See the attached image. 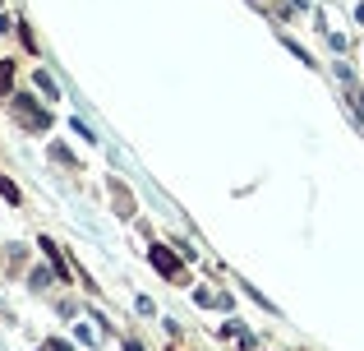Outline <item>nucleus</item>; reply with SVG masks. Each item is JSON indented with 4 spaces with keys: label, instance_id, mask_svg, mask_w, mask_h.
<instances>
[{
    "label": "nucleus",
    "instance_id": "423d86ee",
    "mask_svg": "<svg viewBox=\"0 0 364 351\" xmlns=\"http://www.w3.org/2000/svg\"><path fill=\"white\" fill-rule=\"evenodd\" d=\"M37 88H42V92H46V97H56V83H51V79H46V74H42V70H37Z\"/></svg>",
    "mask_w": 364,
    "mask_h": 351
},
{
    "label": "nucleus",
    "instance_id": "20e7f679",
    "mask_svg": "<svg viewBox=\"0 0 364 351\" xmlns=\"http://www.w3.org/2000/svg\"><path fill=\"white\" fill-rule=\"evenodd\" d=\"M42 250H46V259L56 263V273L65 277V259H61V250H56V245H51V241H42Z\"/></svg>",
    "mask_w": 364,
    "mask_h": 351
},
{
    "label": "nucleus",
    "instance_id": "0eeeda50",
    "mask_svg": "<svg viewBox=\"0 0 364 351\" xmlns=\"http://www.w3.org/2000/svg\"><path fill=\"white\" fill-rule=\"evenodd\" d=\"M0 194H5V199H14V203H19V190H14V181H5V176H0Z\"/></svg>",
    "mask_w": 364,
    "mask_h": 351
},
{
    "label": "nucleus",
    "instance_id": "9d476101",
    "mask_svg": "<svg viewBox=\"0 0 364 351\" xmlns=\"http://www.w3.org/2000/svg\"><path fill=\"white\" fill-rule=\"evenodd\" d=\"M125 351H143V347H138V342H125Z\"/></svg>",
    "mask_w": 364,
    "mask_h": 351
},
{
    "label": "nucleus",
    "instance_id": "39448f33",
    "mask_svg": "<svg viewBox=\"0 0 364 351\" xmlns=\"http://www.w3.org/2000/svg\"><path fill=\"white\" fill-rule=\"evenodd\" d=\"M10 79H14V65H10V61H5V65H0V92H5V88H10Z\"/></svg>",
    "mask_w": 364,
    "mask_h": 351
},
{
    "label": "nucleus",
    "instance_id": "1a4fd4ad",
    "mask_svg": "<svg viewBox=\"0 0 364 351\" xmlns=\"http://www.w3.org/2000/svg\"><path fill=\"white\" fill-rule=\"evenodd\" d=\"M355 116H364V88L355 92Z\"/></svg>",
    "mask_w": 364,
    "mask_h": 351
},
{
    "label": "nucleus",
    "instance_id": "f257e3e1",
    "mask_svg": "<svg viewBox=\"0 0 364 351\" xmlns=\"http://www.w3.org/2000/svg\"><path fill=\"white\" fill-rule=\"evenodd\" d=\"M148 259H152V268H157L162 277H180V259L171 254L167 245H152V250H148Z\"/></svg>",
    "mask_w": 364,
    "mask_h": 351
},
{
    "label": "nucleus",
    "instance_id": "7ed1b4c3",
    "mask_svg": "<svg viewBox=\"0 0 364 351\" xmlns=\"http://www.w3.org/2000/svg\"><path fill=\"white\" fill-rule=\"evenodd\" d=\"M111 199L120 203V217H129V213H134V199H129V190H125V185H111Z\"/></svg>",
    "mask_w": 364,
    "mask_h": 351
},
{
    "label": "nucleus",
    "instance_id": "6e6552de",
    "mask_svg": "<svg viewBox=\"0 0 364 351\" xmlns=\"http://www.w3.org/2000/svg\"><path fill=\"white\" fill-rule=\"evenodd\" d=\"M46 351H74V347H69V342H61V337H51V342H46Z\"/></svg>",
    "mask_w": 364,
    "mask_h": 351
},
{
    "label": "nucleus",
    "instance_id": "f03ea898",
    "mask_svg": "<svg viewBox=\"0 0 364 351\" xmlns=\"http://www.w3.org/2000/svg\"><path fill=\"white\" fill-rule=\"evenodd\" d=\"M14 111H19V121L28 125V130H46V111L32 107V97H14Z\"/></svg>",
    "mask_w": 364,
    "mask_h": 351
}]
</instances>
